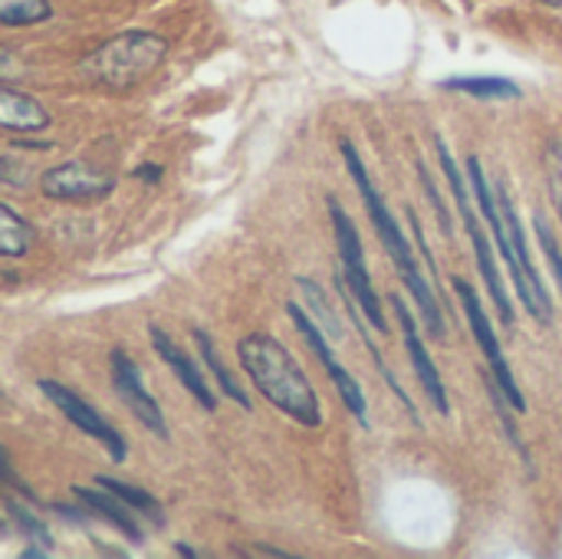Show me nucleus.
I'll use <instances>...</instances> for the list:
<instances>
[{
    "mask_svg": "<svg viewBox=\"0 0 562 559\" xmlns=\"http://www.w3.org/2000/svg\"><path fill=\"white\" fill-rule=\"evenodd\" d=\"M237 356H240L244 372L250 376V382L270 405H277L283 415H290L293 422L306 428L323 425L319 395L313 382L306 379L303 366L293 359V353L280 339H273L270 333H250L237 343Z\"/></svg>",
    "mask_w": 562,
    "mask_h": 559,
    "instance_id": "nucleus-1",
    "label": "nucleus"
},
{
    "mask_svg": "<svg viewBox=\"0 0 562 559\" xmlns=\"http://www.w3.org/2000/svg\"><path fill=\"white\" fill-rule=\"evenodd\" d=\"M339 148H342V161H346V168H349V175H352V181H356V188H359V194H362V201H366L369 221H372V227H375L382 247L389 250V257H392V264H395L402 283L408 287V293L415 297V303H418V310H422L425 329H428L435 339H441V336H445V316H441V306H438V300H435L431 283L425 280V273H422V267H418V257L412 254V244H408L405 231L398 227V221H395V214L389 211V204H385L382 191L375 188V181L369 178V168L362 165L356 145H352V142H342Z\"/></svg>",
    "mask_w": 562,
    "mask_h": 559,
    "instance_id": "nucleus-2",
    "label": "nucleus"
},
{
    "mask_svg": "<svg viewBox=\"0 0 562 559\" xmlns=\"http://www.w3.org/2000/svg\"><path fill=\"white\" fill-rule=\"evenodd\" d=\"M168 40L151 30H125L99 43L86 59H79V76L102 89H132L151 69L161 66Z\"/></svg>",
    "mask_w": 562,
    "mask_h": 559,
    "instance_id": "nucleus-3",
    "label": "nucleus"
},
{
    "mask_svg": "<svg viewBox=\"0 0 562 559\" xmlns=\"http://www.w3.org/2000/svg\"><path fill=\"white\" fill-rule=\"evenodd\" d=\"M329 217H333V227H336V247H339V260H342V277L339 283L352 293L356 306L362 310V316L372 323V329L385 333L389 323H385V313H382V303H379V293L372 287V277L366 270V254H362V237L349 217V211L329 198Z\"/></svg>",
    "mask_w": 562,
    "mask_h": 559,
    "instance_id": "nucleus-4",
    "label": "nucleus"
},
{
    "mask_svg": "<svg viewBox=\"0 0 562 559\" xmlns=\"http://www.w3.org/2000/svg\"><path fill=\"white\" fill-rule=\"evenodd\" d=\"M438 158H441V171L448 175V185H451V198H454V204H458V214H461V221H464V227H468V237H471V244H474L481 277H484V283H487V290H491V297H494V303H497V310H501V320L510 326V323H514V306H510V297H507V290H504V283H501V270H497V264H494V250H491V244H487V237H484L481 217H477L474 208H471V194H468L464 175L458 171L454 155L448 152V145H445L441 135H438Z\"/></svg>",
    "mask_w": 562,
    "mask_h": 559,
    "instance_id": "nucleus-5",
    "label": "nucleus"
},
{
    "mask_svg": "<svg viewBox=\"0 0 562 559\" xmlns=\"http://www.w3.org/2000/svg\"><path fill=\"white\" fill-rule=\"evenodd\" d=\"M454 293H458V300H461V306H464V316H468V323H471V329H474V339H477L481 349H484V359H487V366H491L494 385L507 395V402H510L514 412H527V399H524V392L517 389V379H514V372H510V366H507V359H504V349H501V339H497V333H494V323H491L487 310L481 306L474 287H471L464 277H454Z\"/></svg>",
    "mask_w": 562,
    "mask_h": 559,
    "instance_id": "nucleus-6",
    "label": "nucleus"
},
{
    "mask_svg": "<svg viewBox=\"0 0 562 559\" xmlns=\"http://www.w3.org/2000/svg\"><path fill=\"white\" fill-rule=\"evenodd\" d=\"M286 313H290L296 333L303 336V343L313 349V356H316V359L323 362V369L329 372V379H333V385H336L342 405L352 412V418H356L362 428H369V402H366V392H362V385L356 382V376L336 359V353H333V346H329L323 326H319L316 320H310V316L303 313V306H296V303H286Z\"/></svg>",
    "mask_w": 562,
    "mask_h": 559,
    "instance_id": "nucleus-7",
    "label": "nucleus"
},
{
    "mask_svg": "<svg viewBox=\"0 0 562 559\" xmlns=\"http://www.w3.org/2000/svg\"><path fill=\"white\" fill-rule=\"evenodd\" d=\"M115 188V175L86 161V158H72L63 165H53L40 175V191L43 198L53 201H66V204H89V201H102L105 194H112Z\"/></svg>",
    "mask_w": 562,
    "mask_h": 559,
    "instance_id": "nucleus-8",
    "label": "nucleus"
},
{
    "mask_svg": "<svg viewBox=\"0 0 562 559\" xmlns=\"http://www.w3.org/2000/svg\"><path fill=\"white\" fill-rule=\"evenodd\" d=\"M468 175H471V188H474V198H477V204H481V214H484V221L491 224L494 241H497V250H501V257H504V264H507V270H510V280H514L520 300L527 303L530 316H537V300H533V293H530V287H527L524 270H520V260H517V250H514V241H510V231H507V217H504V211H501L497 188H491V181H487V175H484V168H481V158H474V155L468 158Z\"/></svg>",
    "mask_w": 562,
    "mask_h": 559,
    "instance_id": "nucleus-9",
    "label": "nucleus"
},
{
    "mask_svg": "<svg viewBox=\"0 0 562 559\" xmlns=\"http://www.w3.org/2000/svg\"><path fill=\"white\" fill-rule=\"evenodd\" d=\"M40 385V392L82 432V435H89V438H95L109 455H112V461L115 465H122L125 461V455H128V445H125V438L119 435V428H112L86 399H79L72 389H66L63 382H53V379H40L36 382Z\"/></svg>",
    "mask_w": 562,
    "mask_h": 559,
    "instance_id": "nucleus-10",
    "label": "nucleus"
},
{
    "mask_svg": "<svg viewBox=\"0 0 562 559\" xmlns=\"http://www.w3.org/2000/svg\"><path fill=\"white\" fill-rule=\"evenodd\" d=\"M392 306H395L398 326H402V333H405V349H408L412 369H415V376H418V382H422L428 402L435 405L438 415H451L448 385H445V379H441V372H438V366H435V359H431V353H428V346H425V339H422V333H418V323H415L412 310H408L398 297H392Z\"/></svg>",
    "mask_w": 562,
    "mask_h": 559,
    "instance_id": "nucleus-11",
    "label": "nucleus"
},
{
    "mask_svg": "<svg viewBox=\"0 0 562 559\" xmlns=\"http://www.w3.org/2000/svg\"><path fill=\"white\" fill-rule=\"evenodd\" d=\"M112 385H115L119 399L132 409V415H135V418H138L151 435L168 438V422H165V415H161L158 399L145 389L138 366H135L122 349H115V353H112Z\"/></svg>",
    "mask_w": 562,
    "mask_h": 559,
    "instance_id": "nucleus-12",
    "label": "nucleus"
},
{
    "mask_svg": "<svg viewBox=\"0 0 562 559\" xmlns=\"http://www.w3.org/2000/svg\"><path fill=\"white\" fill-rule=\"evenodd\" d=\"M148 339H151V349H155V356L175 372V379L191 392V399L204 409V412H217V395L211 392V385H207V379L198 372V366L191 362V356L161 329V326H148Z\"/></svg>",
    "mask_w": 562,
    "mask_h": 559,
    "instance_id": "nucleus-13",
    "label": "nucleus"
},
{
    "mask_svg": "<svg viewBox=\"0 0 562 559\" xmlns=\"http://www.w3.org/2000/svg\"><path fill=\"white\" fill-rule=\"evenodd\" d=\"M76 491V501H82L99 521H105V524H112L125 540H132V544H142V527H138V521H135V511L122 501V497H115L112 491H105V488H72Z\"/></svg>",
    "mask_w": 562,
    "mask_h": 559,
    "instance_id": "nucleus-14",
    "label": "nucleus"
},
{
    "mask_svg": "<svg viewBox=\"0 0 562 559\" xmlns=\"http://www.w3.org/2000/svg\"><path fill=\"white\" fill-rule=\"evenodd\" d=\"M0 125L7 132H46L49 128V112L30 96V92H16L13 86L0 89Z\"/></svg>",
    "mask_w": 562,
    "mask_h": 559,
    "instance_id": "nucleus-15",
    "label": "nucleus"
},
{
    "mask_svg": "<svg viewBox=\"0 0 562 559\" xmlns=\"http://www.w3.org/2000/svg\"><path fill=\"white\" fill-rule=\"evenodd\" d=\"M445 89L451 92H461V96H474V99H520V86L514 79H504V76H451L441 82Z\"/></svg>",
    "mask_w": 562,
    "mask_h": 559,
    "instance_id": "nucleus-16",
    "label": "nucleus"
},
{
    "mask_svg": "<svg viewBox=\"0 0 562 559\" xmlns=\"http://www.w3.org/2000/svg\"><path fill=\"white\" fill-rule=\"evenodd\" d=\"M194 343H198V353H201V359H204V366L211 369V379L217 382V389L231 399V402H237L244 412H250V399H247V392L237 385V379L231 376V369L224 366V359H221V353H217V346L207 339V333H201V329H194Z\"/></svg>",
    "mask_w": 562,
    "mask_h": 559,
    "instance_id": "nucleus-17",
    "label": "nucleus"
},
{
    "mask_svg": "<svg viewBox=\"0 0 562 559\" xmlns=\"http://www.w3.org/2000/svg\"><path fill=\"white\" fill-rule=\"evenodd\" d=\"M3 507H7L10 521L23 530V537H26V544H30V547L23 550V557L26 559L49 557V554H53V537H49L46 524H43L33 511H26L23 504H16V501H3Z\"/></svg>",
    "mask_w": 562,
    "mask_h": 559,
    "instance_id": "nucleus-18",
    "label": "nucleus"
},
{
    "mask_svg": "<svg viewBox=\"0 0 562 559\" xmlns=\"http://www.w3.org/2000/svg\"><path fill=\"white\" fill-rule=\"evenodd\" d=\"M33 244V227L23 221L10 204H0V254L3 257H23Z\"/></svg>",
    "mask_w": 562,
    "mask_h": 559,
    "instance_id": "nucleus-19",
    "label": "nucleus"
},
{
    "mask_svg": "<svg viewBox=\"0 0 562 559\" xmlns=\"http://www.w3.org/2000/svg\"><path fill=\"white\" fill-rule=\"evenodd\" d=\"M95 484L99 488H105V491H112L115 497H122L135 514H142V517H148L151 524H165V517H161V504L148 494V491H142V488H135V484H125V481H115V478H105V474H99L95 478Z\"/></svg>",
    "mask_w": 562,
    "mask_h": 559,
    "instance_id": "nucleus-20",
    "label": "nucleus"
},
{
    "mask_svg": "<svg viewBox=\"0 0 562 559\" xmlns=\"http://www.w3.org/2000/svg\"><path fill=\"white\" fill-rule=\"evenodd\" d=\"M53 16L49 0H0V23L3 26H33Z\"/></svg>",
    "mask_w": 562,
    "mask_h": 559,
    "instance_id": "nucleus-21",
    "label": "nucleus"
},
{
    "mask_svg": "<svg viewBox=\"0 0 562 559\" xmlns=\"http://www.w3.org/2000/svg\"><path fill=\"white\" fill-rule=\"evenodd\" d=\"M533 224H537V237H540V247H543V254H547V260H550L553 280L560 283V290H562V247H560V241H557V234H553V227H550V221H547L543 214H537V217H533Z\"/></svg>",
    "mask_w": 562,
    "mask_h": 559,
    "instance_id": "nucleus-22",
    "label": "nucleus"
},
{
    "mask_svg": "<svg viewBox=\"0 0 562 559\" xmlns=\"http://www.w3.org/2000/svg\"><path fill=\"white\" fill-rule=\"evenodd\" d=\"M300 287H303V293L316 303V310H319V326H326L329 329V336H339V326H336V320H333V313H329V303L323 300V293H319V287H313L306 277H300Z\"/></svg>",
    "mask_w": 562,
    "mask_h": 559,
    "instance_id": "nucleus-23",
    "label": "nucleus"
},
{
    "mask_svg": "<svg viewBox=\"0 0 562 559\" xmlns=\"http://www.w3.org/2000/svg\"><path fill=\"white\" fill-rule=\"evenodd\" d=\"M550 194H553V204H557V211H560V221H562V155L557 158L553 171H550Z\"/></svg>",
    "mask_w": 562,
    "mask_h": 559,
    "instance_id": "nucleus-24",
    "label": "nucleus"
},
{
    "mask_svg": "<svg viewBox=\"0 0 562 559\" xmlns=\"http://www.w3.org/2000/svg\"><path fill=\"white\" fill-rule=\"evenodd\" d=\"M135 178L145 181V185H158L161 181V165H151V161L148 165H138L135 168Z\"/></svg>",
    "mask_w": 562,
    "mask_h": 559,
    "instance_id": "nucleus-25",
    "label": "nucleus"
},
{
    "mask_svg": "<svg viewBox=\"0 0 562 559\" xmlns=\"http://www.w3.org/2000/svg\"><path fill=\"white\" fill-rule=\"evenodd\" d=\"M10 148H30V152H46L53 148L49 142H10Z\"/></svg>",
    "mask_w": 562,
    "mask_h": 559,
    "instance_id": "nucleus-26",
    "label": "nucleus"
},
{
    "mask_svg": "<svg viewBox=\"0 0 562 559\" xmlns=\"http://www.w3.org/2000/svg\"><path fill=\"white\" fill-rule=\"evenodd\" d=\"M175 554H178V557H198V554H194L191 547H184V544H178V547H175Z\"/></svg>",
    "mask_w": 562,
    "mask_h": 559,
    "instance_id": "nucleus-27",
    "label": "nucleus"
},
{
    "mask_svg": "<svg viewBox=\"0 0 562 559\" xmlns=\"http://www.w3.org/2000/svg\"><path fill=\"white\" fill-rule=\"evenodd\" d=\"M543 3H550V7H562V0H543Z\"/></svg>",
    "mask_w": 562,
    "mask_h": 559,
    "instance_id": "nucleus-28",
    "label": "nucleus"
}]
</instances>
